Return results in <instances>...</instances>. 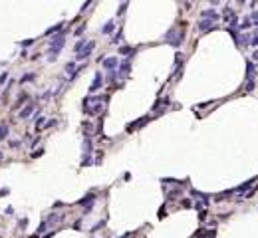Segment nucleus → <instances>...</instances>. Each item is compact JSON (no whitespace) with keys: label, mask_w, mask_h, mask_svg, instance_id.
<instances>
[{"label":"nucleus","mask_w":258,"mask_h":238,"mask_svg":"<svg viewBox=\"0 0 258 238\" xmlns=\"http://www.w3.org/2000/svg\"><path fill=\"white\" fill-rule=\"evenodd\" d=\"M105 101L107 95H93V97H85L84 99V109L88 115H95V113H101L105 109Z\"/></svg>","instance_id":"f257e3e1"},{"label":"nucleus","mask_w":258,"mask_h":238,"mask_svg":"<svg viewBox=\"0 0 258 238\" xmlns=\"http://www.w3.org/2000/svg\"><path fill=\"white\" fill-rule=\"evenodd\" d=\"M64 44H66V32H60V34H56V36L52 38L50 48H48V58H50V60H56V56L62 52Z\"/></svg>","instance_id":"f03ea898"},{"label":"nucleus","mask_w":258,"mask_h":238,"mask_svg":"<svg viewBox=\"0 0 258 238\" xmlns=\"http://www.w3.org/2000/svg\"><path fill=\"white\" fill-rule=\"evenodd\" d=\"M183 40H185V32H179V30H169L167 34L163 36V42L169 44V46H173V48H179Z\"/></svg>","instance_id":"7ed1b4c3"},{"label":"nucleus","mask_w":258,"mask_h":238,"mask_svg":"<svg viewBox=\"0 0 258 238\" xmlns=\"http://www.w3.org/2000/svg\"><path fill=\"white\" fill-rule=\"evenodd\" d=\"M58 220H60V214H52V216H48V218L44 220V222L40 224V228L36 230V234H42V232H44V230L48 228V226H52L54 222H58Z\"/></svg>","instance_id":"20e7f679"},{"label":"nucleus","mask_w":258,"mask_h":238,"mask_svg":"<svg viewBox=\"0 0 258 238\" xmlns=\"http://www.w3.org/2000/svg\"><path fill=\"white\" fill-rule=\"evenodd\" d=\"M93 48H95V42H88V44L84 46V50L76 54V58H78V60H85V58H89V54L93 52Z\"/></svg>","instance_id":"39448f33"},{"label":"nucleus","mask_w":258,"mask_h":238,"mask_svg":"<svg viewBox=\"0 0 258 238\" xmlns=\"http://www.w3.org/2000/svg\"><path fill=\"white\" fill-rule=\"evenodd\" d=\"M117 64H119V60H117L115 56H111V58H105L103 62H101V66L111 72V69H115V68H117Z\"/></svg>","instance_id":"423d86ee"},{"label":"nucleus","mask_w":258,"mask_h":238,"mask_svg":"<svg viewBox=\"0 0 258 238\" xmlns=\"http://www.w3.org/2000/svg\"><path fill=\"white\" fill-rule=\"evenodd\" d=\"M197 28L201 30V32H208V30L217 28V26H214V22H213V20H205V18H201V22L197 24Z\"/></svg>","instance_id":"0eeeda50"},{"label":"nucleus","mask_w":258,"mask_h":238,"mask_svg":"<svg viewBox=\"0 0 258 238\" xmlns=\"http://www.w3.org/2000/svg\"><path fill=\"white\" fill-rule=\"evenodd\" d=\"M201 18H205V20H213V22H217V20L220 18V14H218V12H214V10H203V12H201Z\"/></svg>","instance_id":"6e6552de"},{"label":"nucleus","mask_w":258,"mask_h":238,"mask_svg":"<svg viewBox=\"0 0 258 238\" xmlns=\"http://www.w3.org/2000/svg\"><path fill=\"white\" fill-rule=\"evenodd\" d=\"M101 85H103V75H101V72H98V74H95L93 83H91V88H89V91H98Z\"/></svg>","instance_id":"1a4fd4ad"},{"label":"nucleus","mask_w":258,"mask_h":238,"mask_svg":"<svg viewBox=\"0 0 258 238\" xmlns=\"http://www.w3.org/2000/svg\"><path fill=\"white\" fill-rule=\"evenodd\" d=\"M143 123H147V117H141V119H137V121H133V123H129V127H127V131L131 133V131H137V129H141Z\"/></svg>","instance_id":"9d476101"},{"label":"nucleus","mask_w":258,"mask_h":238,"mask_svg":"<svg viewBox=\"0 0 258 238\" xmlns=\"http://www.w3.org/2000/svg\"><path fill=\"white\" fill-rule=\"evenodd\" d=\"M129 69H131V60L125 58L123 62H119V74H121V75H125Z\"/></svg>","instance_id":"9b49d317"},{"label":"nucleus","mask_w":258,"mask_h":238,"mask_svg":"<svg viewBox=\"0 0 258 238\" xmlns=\"http://www.w3.org/2000/svg\"><path fill=\"white\" fill-rule=\"evenodd\" d=\"M113 26H115V22H113V20L105 22V24H103V28H101V34H103V36H109L111 32H113Z\"/></svg>","instance_id":"f8f14e48"},{"label":"nucleus","mask_w":258,"mask_h":238,"mask_svg":"<svg viewBox=\"0 0 258 238\" xmlns=\"http://www.w3.org/2000/svg\"><path fill=\"white\" fill-rule=\"evenodd\" d=\"M32 113H34V105H32V103H30V105H26V107H24V109H22V111H20V117H22V119H28V117L32 115Z\"/></svg>","instance_id":"ddd939ff"},{"label":"nucleus","mask_w":258,"mask_h":238,"mask_svg":"<svg viewBox=\"0 0 258 238\" xmlns=\"http://www.w3.org/2000/svg\"><path fill=\"white\" fill-rule=\"evenodd\" d=\"M62 28H64V22L56 24V26H52V28H48V30H46V36H54V34H56L58 30H62Z\"/></svg>","instance_id":"4468645a"},{"label":"nucleus","mask_w":258,"mask_h":238,"mask_svg":"<svg viewBox=\"0 0 258 238\" xmlns=\"http://www.w3.org/2000/svg\"><path fill=\"white\" fill-rule=\"evenodd\" d=\"M119 54H123V56H131V54H135V48H129V46H121L119 48Z\"/></svg>","instance_id":"2eb2a0df"},{"label":"nucleus","mask_w":258,"mask_h":238,"mask_svg":"<svg viewBox=\"0 0 258 238\" xmlns=\"http://www.w3.org/2000/svg\"><path fill=\"white\" fill-rule=\"evenodd\" d=\"M34 78H36V74H24L22 79H20V83H28V82H32Z\"/></svg>","instance_id":"dca6fc26"},{"label":"nucleus","mask_w":258,"mask_h":238,"mask_svg":"<svg viewBox=\"0 0 258 238\" xmlns=\"http://www.w3.org/2000/svg\"><path fill=\"white\" fill-rule=\"evenodd\" d=\"M6 137H8V127L2 123V127H0V141H4Z\"/></svg>","instance_id":"f3484780"},{"label":"nucleus","mask_w":258,"mask_h":238,"mask_svg":"<svg viewBox=\"0 0 258 238\" xmlns=\"http://www.w3.org/2000/svg\"><path fill=\"white\" fill-rule=\"evenodd\" d=\"M66 72L68 74H74V72H76V62H68L66 64Z\"/></svg>","instance_id":"a211bd4d"},{"label":"nucleus","mask_w":258,"mask_h":238,"mask_svg":"<svg viewBox=\"0 0 258 238\" xmlns=\"http://www.w3.org/2000/svg\"><path fill=\"white\" fill-rule=\"evenodd\" d=\"M84 46H85V40H79L78 44H76V48H74V52H76V54H78V52H82V50H84Z\"/></svg>","instance_id":"6ab92c4d"},{"label":"nucleus","mask_w":258,"mask_h":238,"mask_svg":"<svg viewBox=\"0 0 258 238\" xmlns=\"http://www.w3.org/2000/svg\"><path fill=\"white\" fill-rule=\"evenodd\" d=\"M232 16H234V12H232V8H224V18H227V20H230V18H232Z\"/></svg>","instance_id":"aec40b11"},{"label":"nucleus","mask_w":258,"mask_h":238,"mask_svg":"<svg viewBox=\"0 0 258 238\" xmlns=\"http://www.w3.org/2000/svg\"><path fill=\"white\" fill-rule=\"evenodd\" d=\"M26 99H28V93H20V99H18V103H16V107H18V105H22Z\"/></svg>","instance_id":"412c9836"},{"label":"nucleus","mask_w":258,"mask_h":238,"mask_svg":"<svg viewBox=\"0 0 258 238\" xmlns=\"http://www.w3.org/2000/svg\"><path fill=\"white\" fill-rule=\"evenodd\" d=\"M250 24H252V20H250V18H246V20H242V22H240V28L244 30V28H248Z\"/></svg>","instance_id":"4be33fe9"},{"label":"nucleus","mask_w":258,"mask_h":238,"mask_svg":"<svg viewBox=\"0 0 258 238\" xmlns=\"http://www.w3.org/2000/svg\"><path fill=\"white\" fill-rule=\"evenodd\" d=\"M84 32H85V24H82V26H79V28H78L76 32H74V34H76V36H82Z\"/></svg>","instance_id":"5701e85b"},{"label":"nucleus","mask_w":258,"mask_h":238,"mask_svg":"<svg viewBox=\"0 0 258 238\" xmlns=\"http://www.w3.org/2000/svg\"><path fill=\"white\" fill-rule=\"evenodd\" d=\"M84 149L88 151V153L91 151V141H89V139H85V141H84Z\"/></svg>","instance_id":"b1692460"},{"label":"nucleus","mask_w":258,"mask_h":238,"mask_svg":"<svg viewBox=\"0 0 258 238\" xmlns=\"http://www.w3.org/2000/svg\"><path fill=\"white\" fill-rule=\"evenodd\" d=\"M125 8H127V2H123V4H121V8L117 10V16H121L123 12H125Z\"/></svg>","instance_id":"393cba45"},{"label":"nucleus","mask_w":258,"mask_h":238,"mask_svg":"<svg viewBox=\"0 0 258 238\" xmlns=\"http://www.w3.org/2000/svg\"><path fill=\"white\" fill-rule=\"evenodd\" d=\"M44 123H46V119H44V117H40L38 121H36V127H42V125H44Z\"/></svg>","instance_id":"a878e982"},{"label":"nucleus","mask_w":258,"mask_h":238,"mask_svg":"<svg viewBox=\"0 0 258 238\" xmlns=\"http://www.w3.org/2000/svg\"><path fill=\"white\" fill-rule=\"evenodd\" d=\"M121 40V30H117V34L113 36V42H119Z\"/></svg>","instance_id":"bb28decb"},{"label":"nucleus","mask_w":258,"mask_h":238,"mask_svg":"<svg viewBox=\"0 0 258 238\" xmlns=\"http://www.w3.org/2000/svg\"><path fill=\"white\" fill-rule=\"evenodd\" d=\"M10 147H12V149H18L20 147V141H10Z\"/></svg>","instance_id":"cd10ccee"},{"label":"nucleus","mask_w":258,"mask_h":238,"mask_svg":"<svg viewBox=\"0 0 258 238\" xmlns=\"http://www.w3.org/2000/svg\"><path fill=\"white\" fill-rule=\"evenodd\" d=\"M250 20H252L254 24H258V12H252V18H250Z\"/></svg>","instance_id":"c85d7f7f"},{"label":"nucleus","mask_w":258,"mask_h":238,"mask_svg":"<svg viewBox=\"0 0 258 238\" xmlns=\"http://www.w3.org/2000/svg\"><path fill=\"white\" fill-rule=\"evenodd\" d=\"M6 78H8V74H2V75H0V85L6 82Z\"/></svg>","instance_id":"c756f323"},{"label":"nucleus","mask_w":258,"mask_h":238,"mask_svg":"<svg viewBox=\"0 0 258 238\" xmlns=\"http://www.w3.org/2000/svg\"><path fill=\"white\" fill-rule=\"evenodd\" d=\"M56 123H58L56 119H52V121H48V123H46V127H54V125H56Z\"/></svg>","instance_id":"7c9ffc66"},{"label":"nucleus","mask_w":258,"mask_h":238,"mask_svg":"<svg viewBox=\"0 0 258 238\" xmlns=\"http://www.w3.org/2000/svg\"><path fill=\"white\" fill-rule=\"evenodd\" d=\"M32 44H34V40H24L22 42V46H32Z\"/></svg>","instance_id":"2f4dec72"},{"label":"nucleus","mask_w":258,"mask_h":238,"mask_svg":"<svg viewBox=\"0 0 258 238\" xmlns=\"http://www.w3.org/2000/svg\"><path fill=\"white\" fill-rule=\"evenodd\" d=\"M183 207H185V208H189V207H191V201H187V198H185V201H183Z\"/></svg>","instance_id":"473e14b6"},{"label":"nucleus","mask_w":258,"mask_h":238,"mask_svg":"<svg viewBox=\"0 0 258 238\" xmlns=\"http://www.w3.org/2000/svg\"><path fill=\"white\" fill-rule=\"evenodd\" d=\"M252 46H258V34H256L254 38H252Z\"/></svg>","instance_id":"72a5a7b5"},{"label":"nucleus","mask_w":258,"mask_h":238,"mask_svg":"<svg viewBox=\"0 0 258 238\" xmlns=\"http://www.w3.org/2000/svg\"><path fill=\"white\" fill-rule=\"evenodd\" d=\"M89 4H91V0H85V4H84V6H82V10H85V8H88V6H89Z\"/></svg>","instance_id":"f704fd0d"},{"label":"nucleus","mask_w":258,"mask_h":238,"mask_svg":"<svg viewBox=\"0 0 258 238\" xmlns=\"http://www.w3.org/2000/svg\"><path fill=\"white\" fill-rule=\"evenodd\" d=\"M211 4H213V6H217V4H220V0H211Z\"/></svg>","instance_id":"c9c22d12"},{"label":"nucleus","mask_w":258,"mask_h":238,"mask_svg":"<svg viewBox=\"0 0 258 238\" xmlns=\"http://www.w3.org/2000/svg\"><path fill=\"white\" fill-rule=\"evenodd\" d=\"M236 2H238V4H244V2H246V0H236Z\"/></svg>","instance_id":"e433bc0d"},{"label":"nucleus","mask_w":258,"mask_h":238,"mask_svg":"<svg viewBox=\"0 0 258 238\" xmlns=\"http://www.w3.org/2000/svg\"><path fill=\"white\" fill-rule=\"evenodd\" d=\"M254 60H258V50H256V52H254Z\"/></svg>","instance_id":"4c0bfd02"},{"label":"nucleus","mask_w":258,"mask_h":238,"mask_svg":"<svg viewBox=\"0 0 258 238\" xmlns=\"http://www.w3.org/2000/svg\"><path fill=\"white\" fill-rule=\"evenodd\" d=\"M0 159H2V151H0Z\"/></svg>","instance_id":"58836bf2"},{"label":"nucleus","mask_w":258,"mask_h":238,"mask_svg":"<svg viewBox=\"0 0 258 238\" xmlns=\"http://www.w3.org/2000/svg\"><path fill=\"white\" fill-rule=\"evenodd\" d=\"M123 2H127V0H123Z\"/></svg>","instance_id":"ea45409f"},{"label":"nucleus","mask_w":258,"mask_h":238,"mask_svg":"<svg viewBox=\"0 0 258 238\" xmlns=\"http://www.w3.org/2000/svg\"><path fill=\"white\" fill-rule=\"evenodd\" d=\"M0 127H2V123H0Z\"/></svg>","instance_id":"a19ab883"}]
</instances>
